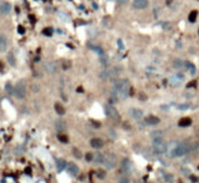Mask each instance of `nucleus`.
Masks as SVG:
<instances>
[{
    "label": "nucleus",
    "mask_w": 199,
    "mask_h": 183,
    "mask_svg": "<svg viewBox=\"0 0 199 183\" xmlns=\"http://www.w3.org/2000/svg\"><path fill=\"white\" fill-rule=\"evenodd\" d=\"M7 48H8V39L6 38L5 34L0 33V52L4 53L7 51Z\"/></svg>",
    "instance_id": "obj_11"
},
{
    "label": "nucleus",
    "mask_w": 199,
    "mask_h": 183,
    "mask_svg": "<svg viewBox=\"0 0 199 183\" xmlns=\"http://www.w3.org/2000/svg\"><path fill=\"white\" fill-rule=\"evenodd\" d=\"M26 93H27V88L26 84L21 80V81H18L16 84L14 86V96L18 99V100H22V99L26 98Z\"/></svg>",
    "instance_id": "obj_4"
},
{
    "label": "nucleus",
    "mask_w": 199,
    "mask_h": 183,
    "mask_svg": "<svg viewBox=\"0 0 199 183\" xmlns=\"http://www.w3.org/2000/svg\"><path fill=\"white\" fill-rule=\"evenodd\" d=\"M86 160H88V161H92V160H93V155H92V154H87V155H86Z\"/></svg>",
    "instance_id": "obj_36"
},
{
    "label": "nucleus",
    "mask_w": 199,
    "mask_h": 183,
    "mask_svg": "<svg viewBox=\"0 0 199 183\" xmlns=\"http://www.w3.org/2000/svg\"><path fill=\"white\" fill-rule=\"evenodd\" d=\"M154 139V143H152V150L155 152V154H164L168 150V146L165 144L164 140L162 139V136H157V137H152Z\"/></svg>",
    "instance_id": "obj_2"
},
{
    "label": "nucleus",
    "mask_w": 199,
    "mask_h": 183,
    "mask_svg": "<svg viewBox=\"0 0 199 183\" xmlns=\"http://www.w3.org/2000/svg\"><path fill=\"white\" fill-rule=\"evenodd\" d=\"M177 108H178L179 111H186V109L190 108V105H189V103H182V105H178Z\"/></svg>",
    "instance_id": "obj_28"
},
{
    "label": "nucleus",
    "mask_w": 199,
    "mask_h": 183,
    "mask_svg": "<svg viewBox=\"0 0 199 183\" xmlns=\"http://www.w3.org/2000/svg\"><path fill=\"white\" fill-rule=\"evenodd\" d=\"M100 59H101V63H102V65H108V62H109V59H108L107 54L100 55Z\"/></svg>",
    "instance_id": "obj_29"
},
{
    "label": "nucleus",
    "mask_w": 199,
    "mask_h": 183,
    "mask_svg": "<svg viewBox=\"0 0 199 183\" xmlns=\"http://www.w3.org/2000/svg\"><path fill=\"white\" fill-rule=\"evenodd\" d=\"M119 70L121 68L119 67H111V68H106L101 72L100 74V78L102 80H113V79H116L119 76Z\"/></svg>",
    "instance_id": "obj_3"
},
{
    "label": "nucleus",
    "mask_w": 199,
    "mask_h": 183,
    "mask_svg": "<svg viewBox=\"0 0 199 183\" xmlns=\"http://www.w3.org/2000/svg\"><path fill=\"white\" fill-rule=\"evenodd\" d=\"M45 69L47 70L48 73H55L56 69H57V66H56V63L53 62V61H47V62L45 63Z\"/></svg>",
    "instance_id": "obj_18"
},
{
    "label": "nucleus",
    "mask_w": 199,
    "mask_h": 183,
    "mask_svg": "<svg viewBox=\"0 0 199 183\" xmlns=\"http://www.w3.org/2000/svg\"><path fill=\"white\" fill-rule=\"evenodd\" d=\"M117 42H119V49H124V45H123L122 40H121V39H119V40H117Z\"/></svg>",
    "instance_id": "obj_33"
},
{
    "label": "nucleus",
    "mask_w": 199,
    "mask_h": 183,
    "mask_svg": "<svg viewBox=\"0 0 199 183\" xmlns=\"http://www.w3.org/2000/svg\"><path fill=\"white\" fill-rule=\"evenodd\" d=\"M7 58H8V61H10V63H11V65H12V66H13V65H14V62H15V60H14V59H13V54H12V53H10V54H8V56H7Z\"/></svg>",
    "instance_id": "obj_31"
},
{
    "label": "nucleus",
    "mask_w": 199,
    "mask_h": 183,
    "mask_svg": "<svg viewBox=\"0 0 199 183\" xmlns=\"http://www.w3.org/2000/svg\"><path fill=\"white\" fill-rule=\"evenodd\" d=\"M185 68L189 72H190V74L193 76V75H196V73H197V68H196V66L192 63V62H190V61H185Z\"/></svg>",
    "instance_id": "obj_19"
},
{
    "label": "nucleus",
    "mask_w": 199,
    "mask_h": 183,
    "mask_svg": "<svg viewBox=\"0 0 199 183\" xmlns=\"http://www.w3.org/2000/svg\"><path fill=\"white\" fill-rule=\"evenodd\" d=\"M89 48L90 49H93L94 52H96L98 55H103L104 54V52H103V49L101 48V47H98V46H94V45H89Z\"/></svg>",
    "instance_id": "obj_24"
},
{
    "label": "nucleus",
    "mask_w": 199,
    "mask_h": 183,
    "mask_svg": "<svg viewBox=\"0 0 199 183\" xmlns=\"http://www.w3.org/2000/svg\"><path fill=\"white\" fill-rule=\"evenodd\" d=\"M162 135V131H154L152 133V137H157V136H160Z\"/></svg>",
    "instance_id": "obj_34"
},
{
    "label": "nucleus",
    "mask_w": 199,
    "mask_h": 183,
    "mask_svg": "<svg viewBox=\"0 0 199 183\" xmlns=\"http://www.w3.org/2000/svg\"><path fill=\"white\" fill-rule=\"evenodd\" d=\"M189 150H190V148H189V146H186V144H183V143H177L176 144V147L173 148L172 150H170V154L172 157H182V156H184L189 153Z\"/></svg>",
    "instance_id": "obj_5"
},
{
    "label": "nucleus",
    "mask_w": 199,
    "mask_h": 183,
    "mask_svg": "<svg viewBox=\"0 0 199 183\" xmlns=\"http://www.w3.org/2000/svg\"><path fill=\"white\" fill-rule=\"evenodd\" d=\"M149 6V1L148 0H133V8L135 10H145Z\"/></svg>",
    "instance_id": "obj_10"
},
{
    "label": "nucleus",
    "mask_w": 199,
    "mask_h": 183,
    "mask_svg": "<svg viewBox=\"0 0 199 183\" xmlns=\"http://www.w3.org/2000/svg\"><path fill=\"white\" fill-rule=\"evenodd\" d=\"M104 160H106V155L102 154V153H95V154L93 155V161L95 163L103 164V163H104Z\"/></svg>",
    "instance_id": "obj_17"
},
{
    "label": "nucleus",
    "mask_w": 199,
    "mask_h": 183,
    "mask_svg": "<svg viewBox=\"0 0 199 183\" xmlns=\"http://www.w3.org/2000/svg\"><path fill=\"white\" fill-rule=\"evenodd\" d=\"M128 2V0H117V4L119 5H125Z\"/></svg>",
    "instance_id": "obj_35"
},
{
    "label": "nucleus",
    "mask_w": 199,
    "mask_h": 183,
    "mask_svg": "<svg viewBox=\"0 0 199 183\" xmlns=\"http://www.w3.org/2000/svg\"><path fill=\"white\" fill-rule=\"evenodd\" d=\"M184 80H185L184 74L177 73V74H173V75H171V76L169 78V84H171V86H174V87H176V86H179Z\"/></svg>",
    "instance_id": "obj_8"
},
{
    "label": "nucleus",
    "mask_w": 199,
    "mask_h": 183,
    "mask_svg": "<svg viewBox=\"0 0 199 183\" xmlns=\"http://www.w3.org/2000/svg\"><path fill=\"white\" fill-rule=\"evenodd\" d=\"M129 114H130V116L135 119V120H141L142 117H143V112L141 111V109H138V108H131L130 111H129Z\"/></svg>",
    "instance_id": "obj_14"
},
{
    "label": "nucleus",
    "mask_w": 199,
    "mask_h": 183,
    "mask_svg": "<svg viewBox=\"0 0 199 183\" xmlns=\"http://www.w3.org/2000/svg\"><path fill=\"white\" fill-rule=\"evenodd\" d=\"M11 11H12V6H11L10 2L2 1V2L0 4V12H1V14H5V15H6V14H10Z\"/></svg>",
    "instance_id": "obj_12"
},
{
    "label": "nucleus",
    "mask_w": 199,
    "mask_h": 183,
    "mask_svg": "<svg viewBox=\"0 0 199 183\" xmlns=\"http://www.w3.org/2000/svg\"><path fill=\"white\" fill-rule=\"evenodd\" d=\"M5 89H6V92H7L8 94H11V95L14 94V86L11 84V82H7V84H5Z\"/></svg>",
    "instance_id": "obj_26"
},
{
    "label": "nucleus",
    "mask_w": 199,
    "mask_h": 183,
    "mask_svg": "<svg viewBox=\"0 0 199 183\" xmlns=\"http://www.w3.org/2000/svg\"><path fill=\"white\" fill-rule=\"evenodd\" d=\"M55 128H56V130H57V131H65L67 126L62 120H57V121L55 122Z\"/></svg>",
    "instance_id": "obj_21"
},
{
    "label": "nucleus",
    "mask_w": 199,
    "mask_h": 183,
    "mask_svg": "<svg viewBox=\"0 0 199 183\" xmlns=\"http://www.w3.org/2000/svg\"><path fill=\"white\" fill-rule=\"evenodd\" d=\"M198 1H199V0H198Z\"/></svg>",
    "instance_id": "obj_37"
},
{
    "label": "nucleus",
    "mask_w": 199,
    "mask_h": 183,
    "mask_svg": "<svg viewBox=\"0 0 199 183\" xmlns=\"http://www.w3.org/2000/svg\"><path fill=\"white\" fill-rule=\"evenodd\" d=\"M173 67H174L176 69H183V68L185 67V62L182 61L180 59H177V60L173 61Z\"/></svg>",
    "instance_id": "obj_23"
},
{
    "label": "nucleus",
    "mask_w": 199,
    "mask_h": 183,
    "mask_svg": "<svg viewBox=\"0 0 199 183\" xmlns=\"http://www.w3.org/2000/svg\"><path fill=\"white\" fill-rule=\"evenodd\" d=\"M192 123V120L190 117H183L178 121V126L182 127V128H185V127H189Z\"/></svg>",
    "instance_id": "obj_20"
},
{
    "label": "nucleus",
    "mask_w": 199,
    "mask_h": 183,
    "mask_svg": "<svg viewBox=\"0 0 199 183\" xmlns=\"http://www.w3.org/2000/svg\"><path fill=\"white\" fill-rule=\"evenodd\" d=\"M159 122H160V120L155 115H149L145 119V123H148L149 126H157Z\"/></svg>",
    "instance_id": "obj_16"
},
{
    "label": "nucleus",
    "mask_w": 199,
    "mask_h": 183,
    "mask_svg": "<svg viewBox=\"0 0 199 183\" xmlns=\"http://www.w3.org/2000/svg\"><path fill=\"white\" fill-rule=\"evenodd\" d=\"M67 164H68V163H67L63 158H59V160L56 161V167H57V170H59V171H62L63 169H66Z\"/></svg>",
    "instance_id": "obj_22"
},
{
    "label": "nucleus",
    "mask_w": 199,
    "mask_h": 183,
    "mask_svg": "<svg viewBox=\"0 0 199 183\" xmlns=\"http://www.w3.org/2000/svg\"><path fill=\"white\" fill-rule=\"evenodd\" d=\"M104 112H106L107 116L113 119V120H119V113L117 112V109L111 106V105H106L104 106Z\"/></svg>",
    "instance_id": "obj_7"
},
{
    "label": "nucleus",
    "mask_w": 199,
    "mask_h": 183,
    "mask_svg": "<svg viewBox=\"0 0 199 183\" xmlns=\"http://www.w3.org/2000/svg\"><path fill=\"white\" fill-rule=\"evenodd\" d=\"M119 183H130V181L128 177H122V179H119Z\"/></svg>",
    "instance_id": "obj_32"
},
{
    "label": "nucleus",
    "mask_w": 199,
    "mask_h": 183,
    "mask_svg": "<svg viewBox=\"0 0 199 183\" xmlns=\"http://www.w3.org/2000/svg\"><path fill=\"white\" fill-rule=\"evenodd\" d=\"M197 15H198V12H197V11H192L191 13L189 14V21H190V22H195L196 19H197Z\"/></svg>",
    "instance_id": "obj_27"
},
{
    "label": "nucleus",
    "mask_w": 199,
    "mask_h": 183,
    "mask_svg": "<svg viewBox=\"0 0 199 183\" xmlns=\"http://www.w3.org/2000/svg\"><path fill=\"white\" fill-rule=\"evenodd\" d=\"M104 167L107 169H114L117 164V157L114 154H107L106 155V160H104Z\"/></svg>",
    "instance_id": "obj_6"
},
{
    "label": "nucleus",
    "mask_w": 199,
    "mask_h": 183,
    "mask_svg": "<svg viewBox=\"0 0 199 183\" xmlns=\"http://www.w3.org/2000/svg\"><path fill=\"white\" fill-rule=\"evenodd\" d=\"M119 99L121 100H125L128 99V96L130 95V90H131V86L128 79H115L114 80V89H113Z\"/></svg>",
    "instance_id": "obj_1"
},
{
    "label": "nucleus",
    "mask_w": 199,
    "mask_h": 183,
    "mask_svg": "<svg viewBox=\"0 0 199 183\" xmlns=\"http://www.w3.org/2000/svg\"><path fill=\"white\" fill-rule=\"evenodd\" d=\"M59 140L61 141V142H63V143H67L68 142V137L65 136V135H59Z\"/></svg>",
    "instance_id": "obj_30"
},
{
    "label": "nucleus",
    "mask_w": 199,
    "mask_h": 183,
    "mask_svg": "<svg viewBox=\"0 0 199 183\" xmlns=\"http://www.w3.org/2000/svg\"><path fill=\"white\" fill-rule=\"evenodd\" d=\"M121 169H122L123 173H125V174H130L133 169V162H131L129 158H123L122 162H121Z\"/></svg>",
    "instance_id": "obj_9"
},
{
    "label": "nucleus",
    "mask_w": 199,
    "mask_h": 183,
    "mask_svg": "<svg viewBox=\"0 0 199 183\" xmlns=\"http://www.w3.org/2000/svg\"><path fill=\"white\" fill-rule=\"evenodd\" d=\"M55 112L57 113L59 115H65L66 111H65V108H63L60 103H56V105H55Z\"/></svg>",
    "instance_id": "obj_25"
},
{
    "label": "nucleus",
    "mask_w": 199,
    "mask_h": 183,
    "mask_svg": "<svg viewBox=\"0 0 199 183\" xmlns=\"http://www.w3.org/2000/svg\"><path fill=\"white\" fill-rule=\"evenodd\" d=\"M67 171L69 173V175H72V176H76L78 174H79V171H80V169L79 167L75 164V163H68L67 164Z\"/></svg>",
    "instance_id": "obj_13"
},
{
    "label": "nucleus",
    "mask_w": 199,
    "mask_h": 183,
    "mask_svg": "<svg viewBox=\"0 0 199 183\" xmlns=\"http://www.w3.org/2000/svg\"><path fill=\"white\" fill-rule=\"evenodd\" d=\"M90 146L95 149H101L104 146V141L100 139V137H95V139H92V141H90Z\"/></svg>",
    "instance_id": "obj_15"
}]
</instances>
